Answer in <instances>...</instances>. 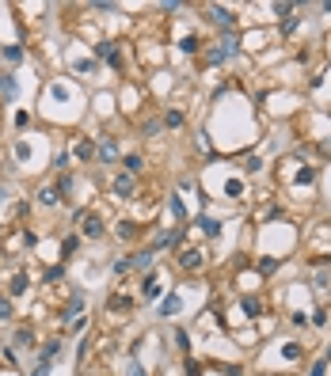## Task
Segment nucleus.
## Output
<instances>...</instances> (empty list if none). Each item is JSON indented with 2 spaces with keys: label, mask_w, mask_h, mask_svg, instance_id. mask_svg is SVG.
I'll return each instance as SVG.
<instances>
[{
  "label": "nucleus",
  "mask_w": 331,
  "mask_h": 376,
  "mask_svg": "<svg viewBox=\"0 0 331 376\" xmlns=\"http://www.w3.org/2000/svg\"><path fill=\"white\" fill-rule=\"evenodd\" d=\"M198 224H202V232H206V236H217V232H221V224H217L213 217H202Z\"/></svg>",
  "instance_id": "423d86ee"
},
{
  "label": "nucleus",
  "mask_w": 331,
  "mask_h": 376,
  "mask_svg": "<svg viewBox=\"0 0 331 376\" xmlns=\"http://www.w3.org/2000/svg\"><path fill=\"white\" fill-rule=\"evenodd\" d=\"M141 167H145V163H141V156H126V171H130V175H137Z\"/></svg>",
  "instance_id": "9d476101"
},
{
  "label": "nucleus",
  "mask_w": 331,
  "mask_h": 376,
  "mask_svg": "<svg viewBox=\"0 0 331 376\" xmlns=\"http://www.w3.org/2000/svg\"><path fill=\"white\" fill-rule=\"evenodd\" d=\"M19 293H27V277H23V274L12 281V296H19Z\"/></svg>",
  "instance_id": "9b49d317"
},
{
  "label": "nucleus",
  "mask_w": 331,
  "mask_h": 376,
  "mask_svg": "<svg viewBox=\"0 0 331 376\" xmlns=\"http://www.w3.org/2000/svg\"><path fill=\"white\" fill-rule=\"evenodd\" d=\"M0 319H12V300H4V296H0Z\"/></svg>",
  "instance_id": "ddd939ff"
},
{
  "label": "nucleus",
  "mask_w": 331,
  "mask_h": 376,
  "mask_svg": "<svg viewBox=\"0 0 331 376\" xmlns=\"http://www.w3.org/2000/svg\"><path fill=\"white\" fill-rule=\"evenodd\" d=\"M19 346H34V331H19Z\"/></svg>",
  "instance_id": "4468645a"
},
{
  "label": "nucleus",
  "mask_w": 331,
  "mask_h": 376,
  "mask_svg": "<svg viewBox=\"0 0 331 376\" xmlns=\"http://www.w3.org/2000/svg\"><path fill=\"white\" fill-rule=\"evenodd\" d=\"M76 156H80V160H92V144L80 141V144H76Z\"/></svg>",
  "instance_id": "f8f14e48"
},
{
  "label": "nucleus",
  "mask_w": 331,
  "mask_h": 376,
  "mask_svg": "<svg viewBox=\"0 0 331 376\" xmlns=\"http://www.w3.org/2000/svg\"><path fill=\"white\" fill-rule=\"evenodd\" d=\"M99 156H103V160H114V156H118V144H114V141H103Z\"/></svg>",
  "instance_id": "6e6552de"
},
{
  "label": "nucleus",
  "mask_w": 331,
  "mask_h": 376,
  "mask_svg": "<svg viewBox=\"0 0 331 376\" xmlns=\"http://www.w3.org/2000/svg\"><path fill=\"white\" fill-rule=\"evenodd\" d=\"M141 289H145V300H156V296L164 293V285H160V270H152V274L145 277V285H141Z\"/></svg>",
  "instance_id": "f03ea898"
},
{
  "label": "nucleus",
  "mask_w": 331,
  "mask_h": 376,
  "mask_svg": "<svg viewBox=\"0 0 331 376\" xmlns=\"http://www.w3.org/2000/svg\"><path fill=\"white\" fill-rule=\"evenodd\" d=\"M179 266H183V270H198V266H202V251H198V247L179 251Z\"/></svg>",
  "instance_id": "7ed1b4c3"
},
{
  "label": "nucleus",
  "mask_w": 331,
  "mask_h": 376,
  "mask_svg": "<svg viewBox=\"0 0 331 376\" xmlns=\"http://www.w3.org/2000/svg\"><path fill=\"white\" fill-rule=\"evenodd\" d=\"M130 376H149V372H145V369H141L137 361H130Z\"/></svg>",
  "instance_id": "dca6fc26"
},
{
  "label": "nucleus",
  "mask_w": 331,
  "mask_h": 376,
  "mask_svg": "<svg viewBox=\"0 0 331 376\" xmlns=\"http://www.w3.org/2000/svg\"><path fill=\"white\" fill-rule=\"evenodd\" d=\"M4 198H8V194H4V186H0V201H4Z\"/></svg>",
  "instance_id": "f3484780"
},
{
  "label": "nucleus",
  "mask_w": 331,
  "mask_h": 376,
  "mask_svg": "<svg viewBox=\"0 0 331 376\" xmlns=\"http://www.w3.org/2000/svg\"><path fill=\"white\" fill-rule=\"evenodd\" d=\"M0 91H4V99H12V95H15V80H12V76L0 80Z\"/></svg>",
  "instance_id": "1a4fd4ad"
},
{
  "label": "nucleus",
  "mask_w": 331,
  "mask_h": 376,
  "mask_svg": "<svg viewBox=\"0 0 331 376\" xmlns=\"http://www.w3.org/2000/svg\"><path fill=\"white\" fill-rule=\"evenodd\" d=\"M168 125H183V114L179 110H168Z\"/></svg>",
  "instance_id": "2eb2a0df"
},
{
  "label": "nucleus",
  "mask_w": 331,
  "mask_h": 376,
  "mask_svg": "<svg viewBox=\"0 0 331 376\" xmlns=\"http://www.w3.org/2000/svg\"><path fill=\"white\" fill-rule=\"evenodd\" d=\"M114 194H118V198H130L133 194V175H130V171L114 179Z\"/></svg>",
  "instance_id": "20e7f679"
},
{
  "label": "nucleus",
  "mask_w": 331,
  "mask_h": 376,
  "mask_svg": "<svg viewBox=\"0 0 331 376\" xmlns=\"http://www.w3.org/2000/svg\"><path fill=\"white\" fill-rule=\"evenodd\" d=\"M210 19H217L221 27H232V23H236V19L229 15V8H210Z\"/></svg>",
  "instance_id": "39448f33"
},
{
  "label": "nucleus",
  "mask_w": 331,
  "mask_h": 376,
  "mask_svg": "<svg viewBox=\"0 0 331 376\" xmlns=\"http://www.w3.org/2000/svg\"><path fill=\"white\" fill-rule=\"evenodd\" d=\"M80 232H84V236H92V239H95V236H103V217H99V213H88V217L80 220Z\"/></svg>",
  "instance_id": "f257e3e1"
},
{
  "label": "nucleus",
  "mask_w": 331,
  "mask_h": 376,
  "mask_svg": "<svg viewBox=\"0 0 331 376\" xmlns=\"http://www.w3.org/2000/svg\"><path fill=\"white\" fill-rule=\"evenodd\" d=\"M118 236H122V239H133V236H137V224H133V220H122V224H118Z\"/></svg>",
  "instance_id": "0eeeda50"
}]
</instances>
